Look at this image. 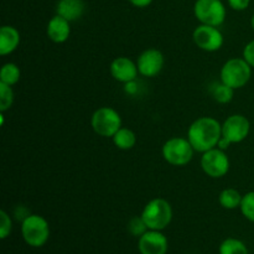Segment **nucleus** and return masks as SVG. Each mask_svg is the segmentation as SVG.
Masks as SVG:
<instances>
[{"mask_svg": "<svg viewBox=\"0 0 254 254\" xmlns=\"http://www.w3.org/2000/svg\"><path fill=\"white\" fill-rule=\"evenodd\" d=\"M220 254H250L248 248L237 238H227L220 246Z\"/></svg>", "mask_w": 254, "mask_h": 254, "instance_id": "aec40b11", "label": "nucleus"}, {"mask_svg": "<svg viewBox=\"0 0 254 254\" xmlns=\"http://www.w3.org/2000/svg\"><path fill=\"white\" fill-rule=\"evenodd\" d=\"M84 10H86V4L83 0H59L56 14L72 22L82 17Z\"/></svg>", "mask_w": 254, "mask_h": 254, "instance_id": "2eb2a0df", "label": "nucleus"}, {"mask_svg": "<svg viewBox=\"0 0 254 254\" xmlns=\"http://www.w3.org/2000/svg\"><path fill=\"white\" fill-rule=\"evenodd\" d=\"M128 228H129V232H130L131 235L138 236V237L143 236L144 233L149 230V228L146 227L145 222L143 221V218H141V216L140 217H134L133 220L129 222Z\"/></svg>", "mask_w": 254, "mask_h": 254, "instance_id": "b1692460", "label": "nucleus"}, {"mask_svg": "<svg viewBox=\"0 0 254 254\" xmlns=\"http://www.w3.org/2000/svg\"><path fill=\"white\" fill-rule=\"evenodd\" d=\"M195 149L188 138H171L163 145V156L173 166H185L192 160Z\"/></svg>", "mask_w": 254, "mask_h": 254, "instance_id": "39448f33", "label": "nucleus"}, {"mask_svg": "<svg viewBox=\"0 0 254 254\" xmlns=\"http://www.w3.org/2000/svg\"><path fill=\"white\" fill-rule=\"evenodd\" d=\"M193 14L201 24L218 27L225 22L227 11L221 0H196Z\"/></svg>", "mask_w": 254, "mask_h": 254, "instance_id": "0eeeda50", "label": "nucleus"}, {"mask_svg": "<svg viewBox=\"0 0 254 254\" xmlns=\"http://www.w3.org/2000/svg\"><path fill=\"white\" fill-rule=\"evenodd\" d=\"M251 26H252V29L254 30V14L252 15V19H251Z\"/></svg>", "mask_w": 254, "mask_h": 254, "instance_id": "c756f323", "label": "nucleus"}, {"mask_svg": "<svg viewBox=\"0 0 254 254\" xmlns=\"http://www.w3.org/2000/svg\"><path fill=\"white\" fill-rule=\"evenodd\" d=\"M250 131V121L242 114H232L222 124V136L231 141V144L243 141L248 136Z\"/></svg>", "mask_w": 254, "mask_h": 254, "instance_id": "9d476101", "label": "nucleus"}, {"mask_svg": "<svg viewBox=\"0 0 254 254\" xmlns=\"http://www.w3.org/2000/svg\"><path fill=\"white\" fill-rule=\"evenodd\" d=\"M91 126L94 133L98 135L113 138L114 134L122 128V118L116 109L111 107H102L92 116Z\"/></svg>", "mask_w": 254, "mask_h": 254, "instance_id": "423d86ee", "label": "nucleus"}, {"mask_svg": "<svg viewBox=\"0 0 254 254\" xmlns=\"http://www.w3.org/2000/svg\"><path fill=\"white\" fill-rule=\"evenodd\" d=\"M168 248V238L161 231L148 230L139 237L138 250L141 254H166Z\"/></svg>", "mask_w": 254, "mask_h": 254, "instance_id": "f8f14e48", "label": "nucleus"}, {"mask_svg": "<svg viewBox=\"0 0 254 254\" xmlns=\"http://www.w3.org/2000/svg\"><path fill=\"white\" fill-rule=\"evenodd\" d=\"M109 71H111L112 77L121 83H129V82L135 81L139 73L135 62L124 56L114 59L109 67Z\"/></svg>", "mask_w": 254, "mask_h": 254, "instance_id": "ddd939ff", "label": "nucleus"}, {"mask_svg": "<svg viewBox=\"0 0 254 254\" xmlns=\"http://www.w3.org/2000/svg\"><path fill=\"white\" fill-rule=\"evenodd\" d=\"M241 212L251 222H254V191L247 192L243 195L242 202H241Z\"/></svg>", "mask_w": 254, "mask_h": 254, "instance_id": "5701e85b", "label": "nucleus"}, {"mask_svg": "<svg viewBox=\"0 0 254 254\" xmlns=\"http://www.w3.org/2000/svg\"><path fill=\"white\" fill-rule=\"evenodd\" d=\"M113 143L119 150H130L136 144V135L133 130L122 127L113 135Z\"/></svg>", "mask_w": 254, "mask_h": 254, "instance_id": "f3484780", "label": "nucleus"}, {"mask_svg": "<svg viewBox=\"0 0 254 254\" xmlns=\"http://www.w3.org/2000/svg\"><path fill=\"white\" fill-rule=\"evenodd\" d=\"M252 76V66L245 59H231L223 64L221 68V82L228 87L240 89L250 82Z\"/></svg>", "mask_w": 254, "mask_h": 254, "instance_id": "7ed1b4c3", "label": "nucleus"}, {"mask_svg": "<svg viewBox=\"0 0 254 254\" xmlns=\"http://www.w3.org/2000/svg\"><path fill=\"white\" fill-rule=\"evenodd\" d=\"M21 235L30 247H42L50 237L49 222L40 215H27L22 220Z\"/></svg>", "mask_w": 254, "mask_h": 254, "instance_id": "20e7f679", "label": "nucleus"}, {"mask_svg": "<svg viewBox=\"0 0 254 254\" xmlns=\"http://www.w3.org/2000/svg\"><path fill=\"white\" fill-rule=\"evenodd\" d=\"M222 136V124L212 117L196 119L188 130V139L195 151L205 153L216 148Z\"/></svg>", "mask_w": 254, "mask_h": 254, "instance_id": "f257e3e1", "label": "nucleus"}, {"mask_svg": "<svg viewBox=\"0 0 254 254\" xmlns=\"http://www.w3.org/2000/svg\"><path fill=\"white\" fill-rule=\"evenodd\" d=\"M12 103H14V91H12L11 86L1 83L0 82V112L9 111L11 108Z\"/></svg>", "mask_w": 254, "mask_h": 254, "instance_id": "4be33fe9", "label": "nucleus"}, {"mask_svg": "<svg viewBox=\"0 0 254 254\" xmlns=\"http://www.w3.org/2000/svg\"><path fill=\"white\" fill-rule=\"evenodd\" d=\"M129 2L135 7H146L153 2V0H129Z\"/></svg>", "mask_w": 254, "mask_h": 254, "instance_id": "cd10ccee", "label": "nucleus"}, {"mask_svg": "<svg viewBox=\"0 0 254 254\" xmlns=\"http://www.w3.org/2000/svg\"><path fill=\"white\" fill-rule=\"evenodd\" d=\"M165 60L161 51L156 49H148L139 55L136 60L138 71L144 77H155L163 69Z\"/></svg>", "mask_w": 254, "mask_h": 254, "instance_id": "9b49d317", "label": "nucleus"}, {"mask_svg": "<svg viewBox=\"0 0 254 254\" xmlns=\"http://www.w3.org/2000/svg\"><path fill=\"white\" fill-rule=\"evenodd\" d=\"M201 168L203 173L212 179L223 178L230 170V159L225 150L213 148L202 153L201 156Z\"/></svg>", "mask_w": 254, "mask_h": 254, "instance_id": "6e6552de", "label": "nucleus"}, {"mask_svg": "<svg viewBox=\"0 0 254 254\" xmlns=\"http://www.w3.org/2000/svg\"><path fill=\"white\" fill-rule=\"evenodd\" d=\"M192 39L196 46L206 52L218 51L225 42V37L218 27L203 24L193 30Z\"/></svg>", "mask_w": 254, "mask_h": 254, "instance_id": "1a4fd4ad", "label": "nucleus"}, {"mask_svg": "<svg viewBox=\"0 0 254 254\" xmlns=\"http://www.w3.org/2000/svg\"><path fill=\"white\" fill-rule=\"evenodd\" d=\"M20 76H21V72H20L19 66L12 62L2 64L1 69H0V82L7 84V86L12 87L14 84H16L20 81Z\"/></svg>", "mask_w": 254, "mask_h": 254, "instance_id": "6ab92c4d", "label": "nucleus"}, {"mask_svg": "<svg viewBox=\"0 0 254 254\" xmlns=\"http://www.w3.org/2000/svg\"><path fill=\"white\" fill-rule=\"evenodd\" d=\"M20 44V32L16 27L5 25L0 29V55L12 54Z\"/></svg>", "mask_w": 254, "mask_h": 254, "instance_id": "dca6fc26", "label": "nucleus"}, {"mask_svg": "<svg viewBox=\"0 0 254 254\" xmlns=\"http://www.w3.org/2000/svg\"><path fill=\"white\" fill-rule=\"evenodd\" d=\"M227 1L231 9L236 10V11H243L251 4V0H227Z\"/></svg>", "mask_w": 254, "mask_h": 254, "instance_id": "bb28decb", "label": "nucleus"}, {"mask_svg": "<svg viewBox=\"0 0 254 254\" xmlns=\"http://www.w3.org/2000/svg\"><path fill=\"white\" fill-rule=\"evenodd\" d=\"M242 197L240 191L236 189H225L218 196V202L226 210H235L241 206Z\"/></svg>", "mask_w": 254, "mask_h": 254, "instance_id": "a211bd4d", "label": "nucleus"}, {"mask_svg": "<svg viewBox=\"0 0 254 254\" xmlns=\"http://www.w3.org/2000/svg\"><path fill=\"white\" fill-rule=\"evenodd\" d=\"M211 94H212L213 99H215L216 102L226 104V103H230V102L233 99L235 89L228 87L227 84L220 82V83H216L215 86L211 88Z\"/></svg>", "mask_w": 254, "mask_h": 254, "instance_id": "412c9836", "label": "nucleus"}, {"mask_svg": "<svg viewBox=\"0 0 254 254\" xmlns=\"http://www.w3.org/2000/svg\"><path fill=\"white\" fill-rule=\"evenodd\" d=\"M11 228L12 222L10 216L5 211H0V237L5 240L11 232Z\"/></svg>", "mask_w": 254, "mask_h": 254, "instance_id": "393cba45", "label": "nucleus"}, {"mask_svg": "<svg viewBox=\"0 0 254 254\" xmlns=\"http://www.w3.org/2000/svg\"><path fill=\"white\" fill-rule=\"evenodd\" d=\"M243 59L252 66V68H254V40L246 45L245 50H243Z\"/></svg>", "mask_w": 254, "mask_h": 254, "instance_id": "a878e982", "label": "nucleus"}, {"mask_svg": "<svg viewBox=\"0 0 254 254\" xmlns=\"http://www.w3.org/2000/svg\"><path fill=\"white\" fill-rule=\"evenodd\" d=\"M47 36L55 44H62L67 41L71 34V26L69 21L60 15H55L47 24Z\"/></svg>", "mask_w": 254, "mask_h": 254, "instance_id": "4468645a", "label": "nucleus"}, {"mask_svg": "<svg viewBox=\"0 0 254 254\" xmlns=\"http://www.w3.org/2000/svg\"><path fill=\"white\" fill-rule=\"evenodd\" d=\"M230 145H231V141H228L227 139L223 138V136H221L220 141H218V144H217V148H220L221 150H227V149L230 148Z\"/></svg>", "mask_w": 254, "mask_h": 254, "instance_id": "c85d7f7f", "label": "nucleus"}, {"mask_svg": "<svg viewBox=\"0 0 254 254\" xmlns=\"http://www.w3.org/2000/svg\"><path fill=\"white\" fill-rule=\"evenodd\" d=\"M140 216L149 230L163 231L171 223L173 208L164 198H153L146 203Z\"/></svg>", "mask_w": 254, "mask_h": 254, "instance_id": "f03ea898", "label": "nucleus"}]
</instances>
